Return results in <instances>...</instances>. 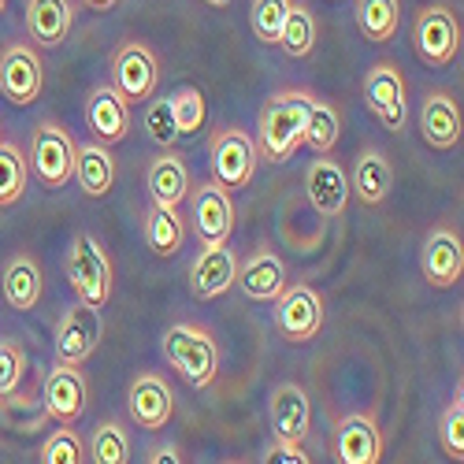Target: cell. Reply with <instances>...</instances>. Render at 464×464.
Wrapping results in <instances>:
<instances>
[{"mask_svg":"<svg viewBox=\"0 0 464 464\" xmlns=\"http://www.w3.org/2000/svg\"><path fill=\"white\" fill-rule=\"evenodd\" d=\"M313 108V93L304 90H283L276 97H267L260 108V123H256V149L260 160L267 164H286L304 141V120Z\"/></svg>","mask_w":464,"mask_h":464,"instance_id":"6da1fadb","label":"cell"},{"mask_svg":"<svg viewBox=\"0 0 464 464\" xmlns=\"http://www.w3.org/2000/svg\"><path fill=\"white\" fill-rule=\"evenodd\" d=\"M160 353L168 368H175V375L193 391L212 386L219 372V338L201 324H171L160 338Z\"/></svg>","mask_w":464,"mask_h":464,"instance_id":"7a4b0ae2","label":"cell"},{"mask_svg":"<svg viewBox=\"0 0 464 464\" xmlns=\"http://www.w3.org/2000/svg\"><path fill=\"white\" fill-rule=\"evenodd\" d=\"M74 152L79 141L71 138V130L56 120H42L30 134V171L45 189H63L74 179Z\"/></svg>","mask_w":464,"mask_h":464,"instance_id":"3957f363","label":"cell"},{"mask_svg":"<svg viewBox=\"0 0 464 464\" xmlns=\"http://www.w3.org/2000/svg\"><path fill=\"white\" fill-rule=\"evenodd\" d=\"M67 279H71V290H74V297H79V301L97 304V308L108 304L111 283H115L111 256L90 235V230H82V235L71 238V249H67Z\"/></svg>","mask_w":464,"mask_h":464,"instance_id":"277c9868","label":"cell"},{"mask_svg":"<svg viewBox=\"0 0 464 464\" xmlns=\"http://www.w3.org/2000/svg\"><path fill=\"white\" fill-rule=\"evenodd\" d=\"M260 164V149L256 138L242 127H219L208 141V168H212V182H219L223 189H246L256 175Z\"/></svg>","mask_w":464,"mask_h":464,"instance_id":"5b68a950","label":"cell"},{"mask_svg":"<svg viewBox=\"0 0 464 464\" xmlns=\"http://www.w3.org/2000/svg\"><path fill=\"white\" fill-rule=\"evenodd\" d=\"M412 49L416 56L442 71L457 60L460 53V15L450 8V5H428L416 12V23H412Z\"/></svg>","mask_w":464,"mask_h":464,"instance_id":"8992f818","label":"cell"},{"mask_svg":"<svg viewBox=\"0 0 464 464\" xmlns=\"http://www.w3.org/2000/svg\"><path fill=\"white\" fill-rule=\"evenodd\" d=\"M364 101L386 130H394V134L405 130V123H409V86H405V74L394 60H379V63L368 67Z\"/></svg>","mask_w":464,"mask_h":464,"instance_id":"52a82bcc","label":"cell"},{"mask_svg":"<svg viewBox=\"0 0 464 464\" xmlns=\"http://www.w3.org/2000/svg\"><path fill=\"white\" fill-rule=\"evenodd\" d=\"M324 297L316 286L308 283H286V290L276 297V327L286 342L301 345V342H313L320 331H324Z\"/></svg>","mask_w":464,"mask_h":464,"instance_id":"ba28073f","label":"cell"},{"mask_svg":"<svg viewBox=\"0 0 464 464\" xmlns=\"http://www.w3.org/2000/svg\"><path fill=\"white\" fill-rule=\"evenodd\" d=\"M186 201H189V230L198 235L201 246L230 238V230H235V201H230V189H223L219 182H201V186H189Z\"/></svg>","mask_w":464,"mask_h":464,"instance_id":"9c48e42d","label":"cell"},{"mask_svg":"<svg viewBox=\"0 0 464 464\" xmlns=\"http://www.w3.org/2000/svg\"><path fill=\"white\" fill-rule=\"evenodd\" d=\"M111 86L130 101V108L157 93L160 63H157V56H152V49L141 45V42H127V45L115 49V56H111Z\"/></svg>","mask_w":464,"mask_h":464,"instance_id":"30bf717a","label":"cell"},{"mask_svg":"<svg viewBox=\"0 0 464 464\" xmlns=\"http://www.w3.org/2000/svg\"><path fill=\"white\" fill-rule=\"evenodd\" d=\"M104 338V320L97 304H71L56 324V357L67 364H86Z\"/></svg>","mask_w":464,"mask_h":464,"instance_id":"8fae6325","label":"cell"},{"mask_svg":"<svg viewBox=\"0 0 464 464\" xmlns=\"http://www.w3.org/2000/svg\"><path fill=\"white\" fill-rule=\"evenodd\" d=\"M42 90H45L42 56H37V49L26 42H12L5 53H0V93H5L12 104L26 108L42 97Z\"/></svg>","mask_w":464,"mask_h":464,"instance_id":"7c38bea8","label":"cell"},{"mask_svg":"<svg viewBox=\"0 0 464 464\" xmlns=\"http://www.w3.org/2000/svg\"><path fill=\"white\" fill-rule=\"evenodd\" d=\"M42 401H45V412L53 423H79V416L86 412V401H90V382L82 375V364L56 361V368H49V375H45Z\"/></svg>","mask_w":464,"mask_h":464,"instance_id":"4fadbf2b","label":"cell"},{"mask_svg":"<svg viewBox=\"0 0 464 464\" xmlns=\"http://www.w3.org/2000/svg\"><path fill=\"white\" fill-rule=\"evenodd\" d=\"M127 409H130L134 428H145V431L168 428L171 416H175V391H171V382L164 375H157V372L134 375L130 394H127Z\"/></svg>","mask_w":464,"mask_h":464,"instance_id":"5bb4252c","label":"cell"},{"mask_svg":"<svg viewBox=\"0 0 464 464\" xmlns=\"http://www.w3.org/2000/svg\"><path fill=\"white\" fill-rule=\"evenodd\" d=\"M304 189H308V205H313L324 219H338L350 205V175L345 168L331 157V152H320V157L308 164L304 171Z\"/></svg>","mask_w":464,"mask_h":464,"instance_id":"9a60e30c","label":"cell"},{"mask_svg":"<svg viewBox=\"0 0 464 464\" xmlns=\"http://www.w3.org/2000/svg\"><path fill=\"white\" fill-rule=\"evenodd\" d=\"M420 267H423V279L439 290H450L460 283L464 276V242L453 227H435L428 242H423L420 253Z\"/></svg>","mask_w":464,"mask_h":464,"instance_id":"2e32d148","label":"cell"},{"mask_svg":"<svg viewBox=\"0 0 464 464\" xmlns=\"http://www.w3.org/2000/svg\"><path fill=\"white\" fill-rule=\"evenodd\" d=\"M420 134H423V141H428L431 149H439V152L460 145L464 115H460V101L450 90L423 93V104H420Z\"/></svg>","mask_w":464,"mask_h":464,"instance_id":"e0dca14e","label":"cell"},{"mask_svg":"<svg viewBox=\"0 0 464 464\" xmlns=\"http://www.w3.org/2000/svg\"><path fill=\"white\" fill-rule=\"evenodd\" d=\"M235 279H238V256H235V249H227V242L205 246L189 267V290L201 301L223 297L230 286H235Z\"/></svg>","mask_w":464,"mask_h":464,"instance_id":"ac0fdd59","label":"cell"},{"mask_svg":"<svg viewBox=\"0 0 464 464\" xmlns=\"http://www.w3.org/2000/svg\"><path fill=\"white\" fill-rule=\"evenodd\" d=\"M86 123L97 141L104 145H120L130 134V101L115 90L111 82L97 86L86 101Z\"/></svg>","mask_w":464,"mask_h":464,"instance_id":"d6986e66","label":"cell"},{"mask_svg":"<svg viewBox=\"0 0 464 464\" xmlns=\"http://www.w3.org/2000/svg\"><path fill=\"white\" fill-rule=\"evenodd\" d=\"M267 416H272V431L276 439L286 442H304L313 431V401L301 391L297 382H279L267 401Z\"/></svg>","mask_w":464,"mask_h":464,"instance_id":"ffe728a7","label":"cell"},{"mask_svg":"<svg viewBox=\"0 0 464 464\" xmlns=\"http://www.w3.org/2000/svg\"><path fill=\"white\" fill-rule=\"evenodd\" d=\"M145 186H149V198L152 205H168V208H182L189 198V186H193V171L189 160L182 152H160L157 160L149 164L145 171Z\"/></svg>","mask_w":464,"mask_h":464,"instance_id":"44dd1931","label":"cell"},{"mask_svg":"<svg viewBox=\"0 0 464 464\" xmlns=\"http://www.w3.org/2000/svg\"><path fill=\"white\" fill-rule=\"evenodd\" d=\"M382 446H386L382 431L364 412L345 416L334 431V457L342 464H375V460H382Z\"/></svg>","mask_w":464,"mask_h":464,"instance_id":"7402d4cb","label":"cell"},{"mask_svg":"<svg viewBox=\"0 0 464 464\" xmlns=\"http://www.w3.org/2000/svg\"><path fill=\"white\" fill-rule=\"evenodd\" d=\"M286 283H290L286 264L272 249H260L246 264H238V279H235V286H242V294L249 301H276L286 290Z\"/></svg>","mask_w":464,"mask_h":464,"instance_id":"603a6c76","label":"cell"},{"mask_svg":"<svg viewBox=\"0 0 464 464\" xmlns=\"http://www.w3.org/2000/svg\"><path fill=\"white\" fill-rule=\"evenodd\" d=\"M74 26V0H26V34L34 45L56 49Z\"/></svg>","mask_w":464,"mask_h":464,"instance_id":"cb8c5ba5","label":"cell"},{"mask_svg":"<svg viewBox=\"0 0 464 464\" xmlns=\"http://www.w3.org/2000/svg\"><path fill=\"white\" fill-rule=\"evenodd\" d=\"M350 189L361 198L364 208H379L394 189V164L386 160V152L379 149H364L357 164H353V175H350Z\"/></svg>","mask_w":464,"mask_h":464,"instance_id":"d4e9b609","label":"cell"},{"mask_svg":"<svg viewBox=\"0 0 464 464\" xmlns=\"http://www.w3.org/2000/svg\"><path fill=\"white\" fill-rule=\"evenodd\" d=\"M0 290H5V301L15 308V313H30L37 308L45 294V279H42V267L30 253H15L5 264V279H0Z\"/></svg>","mask_w":464,"mask_h":464,"instance_id":"484cf974","label":"cell"},{"mask_svg":"<svg viewBox=\"0 0 464 464\" xmlns=\"http://www.w3.org/2000/svg\"><path fill=\"white\" fill-rule=\"evenodd\" d=\"M74 182L86 198H108L111 186H115V160L104 141H90L79 145L74 152Z\"/></svg>","mask_w":464,"mask_h":464,"instance_id":"4316f807","label":"cell"},{"mask_svg":"<svg viewBox=\"0 0 464 464\" xmlns=\"http://www.w3.org/2000/svg\"><path fill=\"white\" fill-rule=\"evenodd\" d=\"M186 235H189V227L179 216V208L149 205V212H145V242H149L152 253L157 256H175L186 246Z\"/></svg>","mask_w":464,"mask_h":464,"instance_id":"83f0119b","label":"cell"},{"mask_svg":"<svg viewBox=\"0 0 464 464\" xmlns=\"http://www.w3.org/2000/svg\"><path fill=\"white\" fill-rule=\"evenodd\" d=\"M357 26L372 45H391L401 26V0H357Z\"/></svg>","mask_w":464,"mask_h":464,"instance_id":"f1b7e54d","label":"cell"},{"mask_svg":"<svg viewBox=\"0 0 464 464\" xmlns=\"http://www.w3.org/2000/svg\"><path fill=\"white\" fill-rule=\"evenodd\" d=\"M0 416H5V423L19 435H34V431H42L49 423L45 401H42V394H34V391L0 394Z\"/></svg>","mask_w":464,"mask_h":464,"instance_id":"f546056e","label":"cell"},{"mask_svg":"<svg viewBox=\"0 0 464 464\" xmlns=\"http://www.w3.org/2000/svg\"><path fill=\"white\" fill-rule=\"evenodd\" d=\"M30 179V164L23 157V149L8 138H0V208H12L23 201Z\"/></svg>","mask_w":464,"mask_h":464,"instance_id":"4dcf8cb0","label":"cell"},{"mask_svg":"<svg viewBox=\"0 0 464 464\" xmlns=\"http://www.w3.org/2000/svg\"><path fill=\"white\" fill-rule=\"evenodd\" d=\"M342 138V115L331 101H316L313 97V108H308V120H304V141L320 157V152H331Z\"/></svg>","mask_w":464,"mask_h":464,"instance_id":"1f68e13d","label":"cell"},{"mask_svg":"<svg viewBox=\"0 0 464 464\" xmlns=\"http://www.w3.org/2000/svg\"><path fill=\"white\" fill-rule=\"evenodd\" d=\"M279 45H283V53L294 56V60L313 56V49H316V15L308 12L304 5H297V0L290 5V15H286L283 34H279Z\"/></svg>","mask_w":464,"mask_h":464,"instance_id":"d6a6232c","label":"cell"},{"mask_svg":"<svg viewBox=\"0 0 464 464\" xmlns=\"http://www.w3.org/2000/svg\"><path fill=\"white\" fill-rule=\"evenodd\" d=\"M90 460L97 464H127L130 460V431L120 420H104L97 423V431L90 439Z\"/></svg>","mask_w":464,"mask_h":464,"instance_id":"836d02e7","label":"cell"},{"mask_svg":"<svg viewBox=\"0 0 464 464\" xmlns=\"http://www.w3.org/2000/svg\"><path fill=\"white\" fill-rule=\"evenodd\" d=\"M290 5L294 0H253L249 26H253V37L260 45H279V34H283V23L290 15Z\"/></svg>","mask_w":464,"mask_h":464,"instance_id":"e575fe53","label":"cell"},{"mask_svg":"<svg viewBox=\"0 0 464 464\" xmlns=\"http://www.w3.org/2000/svg\"><path fill=\"white\" fill-rule=\"evenodd\" d=\"M171 115H175V127L179 134H198L208 120V104H205V93L198 86H179L171 97Z\"/></svg>","mask_w":464,"mask_h":464,"instance_id":"d590c367","label":"cell"},{"mask_svg":"<svg viewBox=\"0 0 464 464\" xmlns=\"http://www.w3.org/2000/svg\"><path fill=\"white\" fill-rule=\"evenodd\" d=\"M42 460L45 464H82L86 460V446L74 431V423H60V428L42 442Z\"/></svg>","mask_w":464,"mask_h":464,"instance_id":"8d00e7d4","label":"cell"},{"mask_svg":"<svg viewBox=\"0 0 464 464\" xmlns=\"http://www.w3.org/2000/svg\"><path fill=\"white\" fill-rule=\"evenodd\" d=\"M145 134L157 141L160 149H171L175 138H179V127H175V115H171V101L168 97H149V108H145Z\"/></svg>","mask_w":464,"mask_h":464,"instance_id":"74e56055","label":"cell"},{"mask_svg":"<svg viewBox=\"0 0 464 464\" xmlns=\"http://www.w3.org/2000/svg\"><path fill=\"white\" fill-rule=\"evenodd\" d=\"M439 442L450 460H464V398L460 394L446 405V412L439 420Z\"/></svg>","mask_w":464,"mask_h":464,"instance_id":"f35d334b","label":"cell"},{"mask_svg":"<svg viewBox=\"0 0 464 464\" xmlns=\"http://www.w3.org/2000/svg\"><path fill=\"white\" fill-rule=\"evenodd\" d=\"M26 379V353L15 338H0V394L19 391Z\"/></svg>","mask_w":464,"mask_h":464,"instance_id":"ab89813d","label":"cell"},{"mask_svg":"<svg viewBox=\"0 0 464 464\" xmlns=\"http://www.w3.org/2000/svg\"><path fill=\"white\" fill-rule=\"evenodd\" d=\"M264 464H308L313 457L304 453V446L301 442H286V439H276L272 446L264 450V457H260Z\"/></svg>","mask_w":464,"mask_h":464,"instance_id":"60d3db41","label":"cell"},{"mask_svg":"<svg viewBox=\"0 0 464 464\" xmlns=\"http://www.w3.org/2000/svg\"><path fill=\"white\" fill-rule=\"evenodd\" d=\"M149 460L152 464H160V460H182V453H179V446H164V450H152Z\"/></svg>","mask_w":464,"mask_h":464,"instance_id":"b9f144b4","label":"cell"},{"mask_svg":"<svg viewBox=\"0 0 464 464\" xmlns=\"http://www.w3.org/2000/svg\"><path fill=\"white\" fill-rule=\"evenodd\" d=\"M86 8H93V12H111L115 5H120V0H82Z\"/></svg>","mask_w":464,"mask_h":464,"instance_id":"7bdbcfd3","label":"cell"},{"mask_svg":"<svg viewBox=\"0 0 464 464\" xmlns=\"http://www.w3.org/2000/svg\"><path fill=\"white\" fill-rule=\"evenodd\" d=\"M205 5H212V8H227L230 0H205Z\"/></svg>","mask_w":464,"mask_h":464,"instance_id":"ee69618b","label":"cell"},{"mask_svg":"<svg viewBox=\"0 0 464 464\" xmlns=\"http://www.w3.org/2000/svg\"><path fill=\"white\" fill-rule=\"evenodd\" d=\"M5 8H8V0H0V15H5Z\"/></svg>","mask_w":464,"mask_h":464,"instance_id":"f6af8a7d","label":"cell"}]
</instances>
